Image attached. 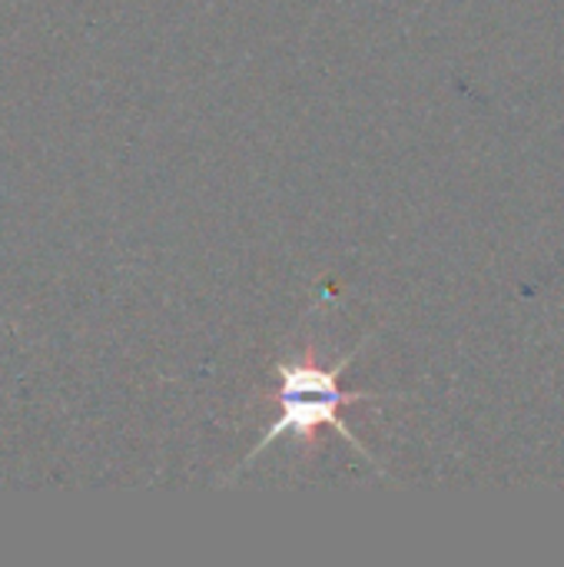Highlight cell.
<instances>
[{"mask_svg":"<svg viewBox=\"0 0 564 567\" xmlns=\"http://www.w3.org/2000/svg\"><path fill=\"white\" fill-rule=\"evenodd\" d=\"M369 346V339H362L349 355H342L332 369H316V365H302V362H283L279 365V419L263 432V439H259V445L253 449V455H249V462H256L269 445H276L279 439H286V435H299V439H306L312 429H319V425H329V429H336V435L342 439V442H349L366 462H372L369 458V452L359 445V439L352 435V429L342 422V405H352V402H362V399H382V395H376V392H346L342 385H339V379H342V372L356 362V355L362 352ZM246 462V465H249ZM243 465V468H246ZM239 468V472H243Z\"/></svg>","mask_w":564,"mask_h":567,"instance_id":"obj_1","label":"cell"}]
</instances>
